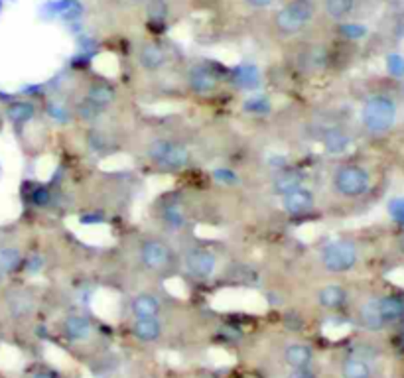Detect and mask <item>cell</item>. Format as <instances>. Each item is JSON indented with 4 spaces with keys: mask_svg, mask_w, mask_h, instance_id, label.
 Instances as JSON below:
<instances>
[{
    "mask_svg": "<svg viewBox=\"0 0 404 378\" xmlns=\"http://www.w3.org/2000/svg\"><path fill=\"white\" fill-rule=\"evenodd\" d=\"M319 12V0H284L274 12L273 28L282 38H292L304 32Z\"/></svg>",
    "mask_w": 404,
    "mask_h": 378,
    "instance_id": "obj_1",
    "label": "cell"
},
{
    "mask_svg": "<svg viewBox=\"0 0 404 378\" xmlns=\"http://www.w3.org/2000/svg\"><path fill=\"white\" fill-rule=\"evenodd\" d=\"M361 119L369 132H375V134L387 132L396 120V105L393 99L384 97V95L371 97L363 107Z\"/></svg>",
    "mask_w": 404,
    "mask_h": 378,
    "instance_id": "obj_2",
    "label": "cell"
},
{
    "mask_svg": "<svg viewBox=\"0 0 404 378\" xmlns=\"http://www.w3.org/2000/svg\"><path fill=\"white\" fill-rule=\"evenodd\" d=\"M322 264L328 272H349L357 264V249L349 240H333L322 250Z\"/></svg>",
    "mask_w": 404,
    "mask_h": 378,
    "instance_id": "obj_3",
    "label": "cell"
},
{
    "mask_svg": "<svg viewBox=\"0 0 404 378\" xmlns=\"http://www.w3.org/2000/svg\"><path fill=\"white\" fill-rule=\"evenodd\" d=\"M369 185H371V177L361 166H351V163L341 166L333 175V187L345 197H359L367 194Z\"/></svg>",
    "mask_w": 404,
    "mask_h": 378,
    "instance_id": "obj_4",
    "label": "cell"
},
{
    "mask_svg": "<svg viewBox=\"0 0 404 378\" xmlns=\"http://www.w3.org/2000/svg\"><path fill=\"white\" fill-rule=\"evenodd\" d=\"M150 158L164 170H180L189 162V150L172 140H156L150 146Z\"/></svg>",
    "mask_w": 404,
    "mask_h": 378,
    "instance_id": "obj_5",
    "label": "cell"
},
{
    "mask_svg": "<svg viewBox=\"0 0 404 378\" xmlns=\"http://www.w3.org/2000/svg\"><path fill=\"white\" fill-rule=\"evenodd\" d=\"M172 259V250L162 240H148L140 249V260L148 270H162Z\"/></svg>",
    "mask_w": 404,
    "mask_h": 378,
    "instance_id": "obj_6",
    "label": "cell"
},
{
    "mask_svg": "<svg viewBox=\"0 0 404 378\" xmlns=\"http://www.w3.org/2000/svg\"><path fill=\"white\" fill-rule=\"evenodd\" d=\"M186 266L187 272L192 274V276H196V278H209L215 268H217V259H215V254L213 252H209V250L203 249H197L192 250L189 254H187L186 259Z\"/></svg>",
    "mask_w": 404,
    "mask_h": 378,
    "instance_id": "obj_7",
    "label": "cell"
},
{
    "mask_svg": "<svg viewBox=\"0 0 404 378\" xmlns=\"http://www.w3.org/2000/svg\"><path fill=\"white\" fill-rule=\"evenodd\" d=\"M187 83L192 87V91H196L197 95H208V93H213L217 89L219 77L205 65H196V67L189 69Z\"/></svg>",
    "mask_w": 404,
    "mask_h": 378,
    "instance_id": "obj_8",
    "label": "cell"
},
{
    "mask_svg": "<svg viewBox=\"0 0 404 378\" xmlns=\"http://www.w3.org/2000/svg\"><path fill=\"white\" fill-rule=\"evenodd\" d=\"M138 64L146 71H160L168 64V54L162 45L154 42H146L138 48Z\"/></svg>",
    "mask_w": 404,
    "mask_h": 378,
    "instance_id": "obj_9",
    "label": "cell"
},
{
    "mask_svg": "<svg viewBox=\"0 0 404 378\" xmlns=\"http://www.w3.org/2000/svg\"><path fill=\"white\" fill-rule=\"evenodd\" d=\"M316 197L314 194L306 189V187H298L292 194H288L282 197V205H284L286 213L290 215H304L308 211L314 209Z\"/></svg>",
    "mask_w": 404,
    "mask_h": 378,
    "instance_id": "obj_10",
    "label": "cell"
},
{
    "mask_svg": "<svg viewBox=\"0 0 404 378\" xmlns=\"http://www.w3.org/2000/svg\"><path fill=\"white\" fill-rule=\"evenodd\" d=\"M306 184V175L298 170H282V172L276 173L273 182V189L276 195H288L292 194L298 187H304Z\"/></svg>",
    "mask_w": 404,
    "mask_h": 378,
    "instance_id": "obj_11",
    "label": "cell"
},
{
    "mask_svg": "<svg viewBox=\"0 0 404 378\" xmlns=\"http://www.w3.org/2000/svg\"><path fill=\"white\" fill-rule=\"evenodd\" d=\"M160 300L152 296V293H138L134 296V300L131 303V312L136 319H143V317H156L160 314Z\"/></svg>",
    "mask_w": 404,
    "mask_h": 378,
    "instance_id": "obj_12",
    "label": "cell"
},
{
    "mask_svg": "<svg viewBox=\"0 0 404 378\" xmlns=\"http://www.w3.org/2000/svg\"><path fill=\"white\" fill-rule=\"evenodd\" d=\"M6 305H8V312L14 317H24V315L32 314L34 310V300L32 296L24 290H12L6 293Z\"/></svg>",
    "mask_w": 404,
    "mask_h": 378,
    "instance_id": "obj_13",
    "label": "cell"
},
{
    "mask_svg": "<svg viewBox=\"0 0 404 378\" xmlns=\"http://www.w3.org/2000/svg\"><path fill=\"white\" fill-rule=\"evenodd\" d=\"M377 305H379V314L384 324L398 321L404 315V300L396 296H384L381 300H377Z\"/></svg>",
    "mask_w": 404,
    "mask_h": 378,
    "instance_id": "obj_14",
    "label": "cell"
},
{
    "mask_svg": "<svg viewBox=\"0 0 404 378\" xmlns=\"http://www.w3.org/2000/svg\"><path fill=\"white\" fill-rule=\"evenodd\" d=\"M132 331L134 335L138 337L140 341H156L158 337L162 335V325L158 321V317H143V319H136L132 325Z\"/></svg>",
    "mask_w": 404,
    "mask_h": 378,
    "instance_id": "obj_15",
    "label": "cell"
},
{
    "mask_svg": "<svg viewBox=\"0 0 404 378\" xmlns=\"http://www.w3.org/2000/svg\"><path fill=\"white\" fill-rule=\"evenodd\" d=\"M64 331H66V335L71 341H85L91 335L93 327L89 324V319H85L83 315H69L66 319V324H64Z\"/></svg>",
    "mask_w": 404,
    "mask_h": 378,
    "instance_id": "obj_16",
    "label": "cell"
},
{
    "mask_svg": "<svg viewBox=\"0 0 404 378\" xmlns=\"http://www.w3.org/2000/svg\"><path fill=\"white\" fill-rule=\"evenodd\" d=\"M322 10L331 20L341 22L355 10V0H322Z\"/></svg>",
    "mask_w": 404,
    "mask_h": 378,
    "instance_id": "obj_17",
    "label": "cell"
},
{
    "mask_svg": "<svg viewBox=\"0 0 404 378\" xmlns=\"http://www.w3.org/2000/svg\"><path fill=\"white\" fill-rule=\"evenodd\" d=\"M286 363L290 365L292 368H308L310 367V363H312V349L306 345H302V343H292V345H288L284 353Z\"/></svg>",
    "mask_w": 404,
    "mask_h": 378,
    "instance_id": "obj_18",
    "label": "cell"
},
{
    "mask_svg": "<svg viewBox=\"0 0 404 378\" xmlns=\"http://www.w3.org/2000/svg\"><path fill=\"white\" fill-rule=\"evenodd\" d=\"M349 136L347 132H343L341 129H329L324 134V148L329 154H343V152L349 148Z\"/></svg>",
    "mask_w": 404,
    "mask_h": 378,
    "instance_id": "obj_19",
    "label": "cell"
},
{
    "mask_svg": "<svg viewBox=\"0 0 404 378\" xmlns=\"http://www.w3.org/2000/svg\"><path fill=\"white\" fill-rule=\"evenodd\" d=\"M317 300L319 303L324 305V307H328V310H336L339 305H343L345 300H347V293L345 290L341 288V286H336V284H331V286H326V288H322L319 293H317Z\"/></svg>",
    "mask_w": 404,
    "mask_h": 378,
    "instance_id": "obj_20",
    "label": "cell"
},
{
    "mask_svg": "<svg viewBox=\"0 0 404 378\" xmlns=\"http://www.w3.org/2000/svg\"><path fill=\"white\" fill-rule=\"evenodd\" d=\"M87 101L97 105V107L105 108L109 107L110 103L115 101V89L109 87L107 83H93V85L87 89Z\"/></svg>",
    "mask_w": 404,
    "mask_h": 378,
    "instance_id": "obj_21",
    "label": "cell"
},
{
    "mask_svg": "<svg viewBox=\"0 0 404 378\" xmlns=\"http://www.w3.org/2000/svg\"><path fill=\"white\" fill-rule=\"evenodd\" d=\"M341 375L343 378H369L371 368L363 358H347L341 367Z\"/></svg>",
    "mask_w": 404,
    "mask_h": 378,
    "instance_id": "obj_22",
    "label": "cell"
},
{
    "mask_svg": "<svg viewBox=\"0 0 404 378\" xmlns=\"http://www.w3.org/2000/svg\"><path fill=\"white\" fill-rule=\"evenodd\" d=\"M361 319H363V324L367 325L369 329H381L382 325H384L381 314H379L377 300H373V302L363 305V310H361Z\"/></svg>",
    "mask_w": 404,
    "mask_h": 378,
    "instance_id": "obj_23",
    "label": "cell"
},
{
    "mask_svg": "<svg viewBox=\"0 0 404 378\" xmlns=\"http://www.w3.org/2000/svg\"><path fill=\"white\" fill-rule=\"evenodd\" d=\"M8 117H10L12 122L24 124V122H28L34 117V105L32 103H26V101H18V103H14L8 108Z\"/></svg>",
    "mask_w": 404,
    "mask_h": 378,
    "instance_id": "obj_24",
    "label": "cell"
},
{
    "mask_svg": "<svg viewBox=\"0 0 404 378\" xmlns=\"http://www.w3.org/2000/svg\"><path fill=\"white\" fill-rule=\"evenodd\" d=\"M164 223L170 228H182L186 225V215H184V211H182V207L180 205H168L164 209Z\"/></svg>",
    "mask_w": 404,
    "mask_h": 378,
    "instance_id": "obj_25",
    "label": "cell"
},
{
    "mask_svg": "<svg viewBox=\"0 0 404 378\" xmlns=\"http://www.w3.org/2000/svg\"><path fill=\"white\" fill-rule=\"evenodd\" d=\"M18 262H20V252H18L16 249L0 250V266H2L4 270H12V268H16V266H18Z\"/></svg>",
    "mask_w": 404,
    "mask_h": 378,
    "instance_id": "obj_26",
    "label": "cell"
},
{
    "mask_svg": "<svg viewBox=\"0 0 404 378\" xmlns=\"http://www.w3.org/2000/svg\"><path fill=\"white\" fill-rule=\"evenodd\" d=\"M387 67H389V73L394 77H404V57L403 55H389L387 59Z\"/></svg>",
    "mask_w": 404,
    "mask_h": 378,
    "instance_id": "obj_27",
    "label": "cell"
},
{
    "mask_svg": "<svg viewBox=\"0 0 404 378\" xmlns=\"http://www.w3.org/2000/svg\"><path fill=\"white\" fill-rule=\"evenodd\" d=\"M245 108H247L249 112H266V110H268V101L261 97V95H257V97H251L245 103Z\"/></svg>",
    "mask_w": 404,
    "mask_h": 378,
    "instance_id": "obj_28",
    "label": "cell"
},
{
    "mask_svg": "<svg viewBox=\"0 0 404 378\" xmlns=\"http://www.w3.org/2000/svg\"><path fill=\"white\" fill-rule=\"evenodd\" d=\"M389 213L398 225H404V199H393L389 203Z\"/></svg>",
    "mask_w": 404,
    "mask_h": 378,
    "instance_id": "obj_29",
    "label": "cell"
},
{
    "mask_svg": "<svg viewBox=\"0 0 404 378\" xmlns=\"http://www.w3.org/2000/svg\"><path fill=\"white\" fill-rule=\"evenodd\" d=\"M341 34L343 36H347V38H353V40H357V38H363L365 34H367V28L365 26H359V24H343L341 28Z\"/></svg>",
    "mask_w": 404,
    "mask_h": 378,
    "instance_id": "obj_30",
    "label": "cell"
},
{
    "mask_svg": "<svg viewBox=\"0 0 404 378\" xmlns=\"http://www.w3.org/2000/svg\"><path fill=\"white\" fill-rule=\"evenodd\" d=\"M249 71H251V67H243L239 73V83L245 87V89H252V87L259 85V75H257V73L251 75Z\"/></svg>",
    "mask_w": 404,
    "mask_h": 378,
    "instance_id": "obj_31",
    "label": "cell"
},
{
    "mask_svg": "<svg viewBox=\"0 0 404 378\" xmlns=\"http://www.w3.org/2000/svg\"><path fill=\"white\" fill-rule=\"evenodd\" d=\"M249 8H252V10H266V8H270V6H274L278 0H243Z\"/></svg>",
    "mask_w": 404,
    "mask_h": 378,
    "instance_id": "obj_32",
    "label": "cell"
},
{
    "mask_svg": "<svg viewBox=\"0 0 404 378\" xmlns=\"http://www.w3.org/2000/svg\"><path fill=\"white\" fill-rule=\"evenodd\" d=\"M103 112V108L97 107V105H93V103H89V101H85V105L81 107V115L85 117V119H95V117H99Z\"/></svg>",
    "mask_w": 404,
    "mask_h": 378,
    "instance_id": "obj_33",
    "label": "cell"
},
{
    "mask_svg": "<svg viewBox=\"0 0 404 378\" xmlns=\"http://www.w3.org/2000/svg\"><path fill=\"white\" fill-rule=\"evenodd\" d=\"M150 16H152V18H158V20L166 18L164 2H160V0H154L152 4H150Z\"/></svg>",
    "mask_w": 404,
    "mask_h": 378,
    "instance_id": "obj_34",
    "label": "cell"
},
{
    "mask_svg": "<svg viewBox=\"0 0 404 378\" xmlns=\"http://www.w3.org/2000/svg\"><path fill=\"white\" fill-rule=\"evenodd\" d=\"M288 378H316V375L310 368H292Z\"/></svg>",
    "mask_w": 404,
    "mask_h": 378,
    "instance_id": "obj_35",
    "label": "cell"
},
{
    "mask_svg": "<svg viewBox=\"0 0 404 378\" xmlns=\"http://www.w3.org/2000/svg\"><path fill=\"white\" fill-rule=\"evenodd\" d=\"M215 180H221V182L233 184V182H235V173L229 172V170H217V172H215Z\"/></svg>",
    "mask_w": 404,
    "mask_h": 378,
    "instance_id": "obj_36",
    "label": "cell"
},
{
    "mask_svg": "<svg viewBox=\"0 0 404 378\" xmlns=\"http://www.w3.org/2000/svg\"><path fill=\"white\" fill-rule=\"evenodd\" d=\"M48 199H50V195H48V191H45V189H40V191H38V195H36V199H34V201H36V205H45V203H48Z\"/></svg>",
    "mask_w": 404,
    "mask_h": 378,
    "instance_id": "obj_37",
    "label": "cell"
},
{
    "mask_svg": "<svg viewBox=\"0 0 404 378\" xmlns=\"http://www.w3.org/2000/svg\"><path fill=\"white\" fill-rule=\"evenodd\" d=\"M34 378H55L54 375H50V372H40V375H36Z\"/></svg>",
    "mask_w": 404,
    "mask_h": 378,
    "instance_id": "obj_38",
    "label": "cell"
}]
</instances>
